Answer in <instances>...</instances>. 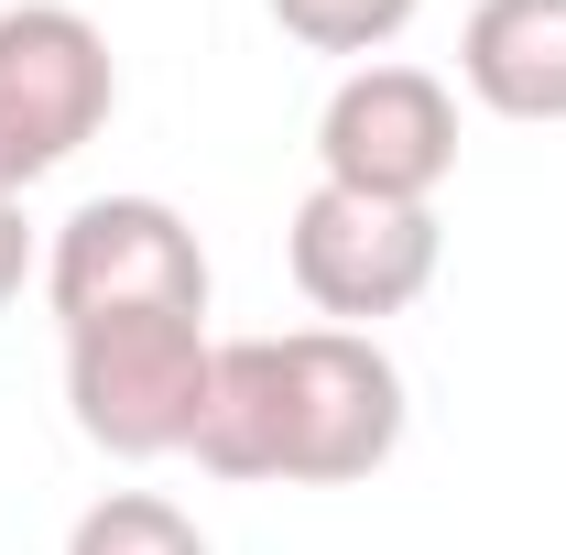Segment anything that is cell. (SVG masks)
I'll return each mask as SVG.
<instances>
[{"label":"cell","mask_w":566,"mask_h":555,"mask_svg":"<svg viewBox=\"0 0 566 555\" xmlns=\"http://www.w3.org/2000/svg\"><path fill=\"white\" fill-rule=\"evenodd\" d=\"M283 262H294V294L327 316V327H381L436 294V262H447V229L436 208H392V197H349V186H305L294 197V229H283Z\"/></svg>","instance_id":"cell-4"},{"label":"cell","mask_w":566,"mask_h":555,"mask_svg":"<svg viewBox=\"0 0 566 555\" xmlns=\"http://www.w3.org/2000/svg\"><path fill=\"white\" fill-rule=\"evenodd\" d=\"M44 305H55V327L142 316V305L208 316V240L175 197H87L44 240Z\"/></svg>","instance_id":"cell-5"},{"label":"cell","mask_w":566,"mask_h":555,"mask_svg":"<svg viewBox=\"0 0 566 555\" xmlns=\"http://www.w3.org/2000/svg\"><path fill=\"white\" fill-rule=\"evenodd\" d=\"M22 283H44V251H33V218H22V197H0V316L22 305Z\"/></svg>","instance_id":"cell-10"},{"label":"cell","mask_w":566,"mask_h":555,"mask_svg":"<svg viewBox=\"0 0 566 555\" xmlns=\"http://www.w3.org/2000/svg\"><path fill=\"white\" fill-rule=\"evenodd\" d=\"M218 338L186 305H142V316H87L66 327V415L98 458H186L208 415Z\"/></svg>","instance_id":"cell-2"},{"label":"cell","mask_w":566,"mask_h":555,"mask_svg":"<svg viewBox=\"0 0 566 555\" xmlns=\"http://www.w3.org/2000/svg\"><path fill=\"white\" fill-rule=\"evenodd\" d=\"M458 87L491 121L556 132L566 121V0H480L458 22Z\"/></svg>","instance_id":"cell-7"},{"label":"cell","mask_w":566,"mask_h":555,"mask_svg":"<svg viewBox=\"0 0 566 555\" xmlns=\"http://www.w3.org/2000/svg\"><path fill=\"white\" fill-rule=\"evenodd\" d=\"M120 109V55L76 0H22L0 11V197L44 186L76 164Z\"/></svg>","instance_id":"cell-3"},{"label":"cell","mask_w":566,"mask_h":555,"mask_svg":"<svg viewBox=\"0 0 566 555\" xmlns=\"http://www.w3.org/2000/svg\"><path fill=\"white\" fill-rule=\"evenodd\" d=\"M447 175H458V87L436 66L370 55V66H349L327 87V109H316V186L436 208Z\"/></svg>","instance_id":"cell-6"},{"label":"cell","mask_w":566,"mask_h":555,"mask_svg":"<svg viewBox=\"0 0 566 555\" xmlns=\"http://www.w3.org/2000/svg\"><path fill=\"white\" fill-rule=\"evenodd\" d=\"M262 11H273L305 55H349V66H370V55L403 44V22H415L424 0H262Z\"/></svg>","instance_id":"cell-9"},{"label":"cell","mask_w":566,"mask_h":555,"mask_svg":"<svg viewBox=\"0 0 566 555\" xmlns=\"http://www.w3.org/2000/svg\"><path fill=\"white\" fill-rule=\"evenodd\" d=\"M66 555H218L208 523L164 490H98L87 512L66 523Z\"/></svg>","instance_id":"cell-8"},{"label":"cell","mask_w":566,"mask_h":555,"mask_svg":"<svg viewBox=\"0 0 566 555\" xmlns=\"http://www.w3.org/2000/svg\"><path fill=\"white\" fill-rule=\"evenodd\" d=\"M403 370L359 327H283V338H218L197 469L208 480H283V490H349L403 447Z\"/></svg>","instance_id":"cell-1"}]
</instances>
